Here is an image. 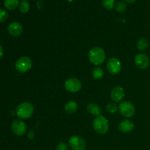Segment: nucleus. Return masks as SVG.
Returning a JSON list of instances; mask_svg holds the SVG:
<instances>
[{
	"instance_id": "11",
	"label": "nucleus",
	"mask_w": 150,
	"mask_h": 150,
	"mask_svg": "<svg viewBox=\"0 0 150 150\" xmlns=\"http://www.w3.org/2000/svg\"><path fill=\"white\" fill-rule=\"evenodd\" d=\"M7 30H8L9 34L11 36L13 37H18L23 32V26H21L20 23L17 21L11 22L10 24L8 25L7 27Z\"/></svg>"
},
{
	"instance_id": "25",
	"label": "nucleus",
	"mask_w": 150,
	"mask_h": 150,
	"mask_svg": "<svg viewBox=\"0 0 150 150\" xmlns=\"http://www.w3.org/2000/svg\"><path fill=\"white\" fill-rule=\"evenodd\" d=\"M28 138H29V139H33L34 137H35V133L33 132V130H30V131L28 133Z\"/></svg>"
},
{
	"instance_id": "4",
	"label": "nucleus",
	"mask_w": 150,
	"mask_h": 150,
	"mask_svg": "<svg viewBox=\"0 0 150 150\" xmlns=\"http://www.w3.org/2000/svg\"><path fill=\"white\" fill-rule=\"evenodd\" d=\"M118 108L120 114L126 118H131L136 113V108L134 105L130 101H122L120 103Z\"/></svg>"
},
{
	"instance_id": "7",
	"label": "nucleus",
	"mask_w": 150,
	"mask_h": 150,
	"mask_svg": "<svg viewBox=\"0 0 150 150\" xmlns=\"http://www.w3.org/2000/svg\"><path fill=\"white\" fill-rule=\"evenodd\" d=\"M107 70L111 75L119 74L122 70V63L117 57H111L107 62Z\"/></svg>"
},
{
	"instance_id": "29",
	"label": "nucleus",
	"mask_w": 150,
	"mask_h": 150,
	"mask_svg": "<svg viewBox=\"0 0 150 150\" xmlns=\"http://www.w3.org/2000/svg\"><path fill=\"white\" fill-rule=\"evenodd\" d=\"M22 1H27V0H22Z\"/></svg>"
},
{
	"instance_id": "15",
	"label": "nucleus",
	"mask_w": 150,
	"mask_h": 150,
	"mask_svg": "<svg viewBox=\"0 0 150 150\" xmlns=\"http://www.w3.org/2000/svg\"><path fill=\"white\" fill-rule=\"evenodd\" d=\"M78 103L76 101H68L64 105V111L68 114H73L77 111Z\"/></svg>"
},
{
	"instance_id": "2",
	"label": "nucleus",
	"mask_w": 150,
	"mask_h": 150,
	"mask_svg": "<svg viewBox=\"0 0 150 150\" xmlns=\"http://www.w3.org/2000/svg\"><path fill=\"white\" fill-rule=\"evenodd\" d=\"M35 108L29 102H23L19 104L16 108V114L22 120L30 118L34 114Z\"/></svg>"
},
{
	"instance_id": "9",
	"label": "nucleus",
	"mask_w": 150,
	"mask_h": 150,
	"mask_svg": "<svg viewBox=\"0 0 150 150\" xmlns=\"http://www.w3.org/2000/svg\"><path fill=\"white\" fill-rule=\"evenodd\" d=\"M11 129L16 136H22L26 133V125L23 120H16L12 122Z\"/></svg>"
},
{
	"instance_id": "24",
	"label": "nucleus",
	"mask_w": 150,
	"mask_h": 150,
	"mask_svg": "<svg viewBox=\"0 0 150 150\" xmlns=\"http://www.w3.org/2000/svg\"><path fill=\"white\" fill-rule=\"evenodd\" d=\"M69 145L64 142H60L57 146V150H68Z\"/></svg>"
},
{
	"instance_id": "28",
	"label": "nucleus",
	"mask_w": 150,
	"mask_h": 150,
	"mask_svg": "<svg viewBox=\"0 0 150 150\" xmlns=\"http://www.w3.org/2000/svg\"><path fill=\"white\" fill-rule=\"evenodd\" d=\"M67 1H68V2H70V3H71V2H73V1H75V0H67Z\"/></svg>"
},
{
	"instance_id": "8",
	"label": "nucleus",
	"mask_w": 150,
	"mask_h": 150,
	"mask_svg": "<svg viewBox=\"0 0 150 150\" xmlns=\"http://www.w3.org/2000/svg\"><path fill=\"white\" fill-rule=\"evenodd\" d=\"M68 145L73 150H85L86 147V142L83 138L79 136H73L70 138Z\"/></svg>"
},
{
	"instance_id": "16",
	"label": "nucleus",
	"mask_w": 150,
	"mask_h": 150,
	"mask_svg": "<svg viewBox=\"0 0 150 150\" xmlns=\"http://www.w3.org/2000/svg\"><path fill=\"white\" fill-rule=\"evenodd\" d=\"M137 48L141 51H144L148 48L149 46V42H148L147 39L144 37H142V38H139L137 40Z\"/></svg>"
},
{
	"instance_id": "5",
	"label": "nucleus",
	"mask_w": 150,
	"mask_h": 150,
	"mask_svg": "<svg viewBox=\"0 0 150 150\" xmlns=\"http://www.w3.org/2000/svg\"><path fill=\"white\" fill-rule=\"evenodd\" d=\"M32 67V61L29 57H22L16 61L15 67L18 72L24 73L29 71Z\"/></svg>"
},
{
	"instance_id": "18",
	"label": "nucleus",
	"mask_w": 150,
	"mask_h": 150,
	"mask_svg": "<svg viewBox=\"0 0 150 150\" xmlns=\"http://www.w3.org/2000/svg\"><path fill=\"white\" fill-rule=\"evenodd\" d=\"M92 77L95 79V80H100L103 79L104 76V71L101 67H97L92 71Z\"/></svg>"
},
{
	"instance_id": "12",
	"label": "nucleus",
	"mask_w": 150,
	"mask_h": 150,
	"mask_svg": "<svg viewBox=\"0 0 150 150\" xmlns=\"http://www.w3.org/2000/svg\"><path fill=\"white\" fill-rule=\"evenodd\" d=\"M125 92L124 89L120 86H115L111 92V99L116 103H119L122 100L123 98H125Z\"/></svg>"
},
{
	"instance_id": "26",
	"label": "nucleus",
	"mask_w": 150,
	"mask_h": 150,
	"mask_svg": "<svg viewBox=\"0 0 150 150\" xmlns=\"http://www.w3.org/2000/svg\"><path fill=\"white\" fill-rule=\"evenodd\" d=\"M3 55H4V49H3L2 46L0 45V59L3 57Z\"/></svg>"
},
{
	"instance_id": "23",
	"label": "nucleus",
	"mask_w": 150,
	"mask_h": 150,
	"mask_svg": "<svg viewBox=\"0 0 150 150\" xmlns=\"http://www.w3.org/2000/svg\"><path fill=\"white\" fill-rule=\"evenodd\" d=\"M8 18H9L8 13H7L5 10L0 9V22L3 23V22L7 21Z\"/></svg>"
},
{
	"instance_id": "27",
	"label": "nucleus",
	"mask_w": 150,
	"mask_h": 150,
	"mask_svg": "<svg viewBox=\"0 0 150 150\" xmlns=\"http://www.w3.org/2000/svg\"><path fill=\"white\" fill-rule=\"evenodd\" d=\"M126 3H128V4H133L134 3L136 0H124Z\"/></svg>"
},
{
	"instance_id": "21",
	"label": "nucleus",
	"mask_w": 150,
	"mask_h": 150,
	"mask_svg": "<svg viewBox=\"0 0 150 150\" xmlns=\"http://www.w3.org/2000/svg\"><path fill=\"white\" fill-rule=\"evenodd\" d=\"M102 4L103 7L106 10H112L115 7V0H103Z\"/></svg>"
},
{
	"instance_id": "20",
	"label": "nucleus",
	"mask_w": 150,
	"mask_h": 150,
	"mask_svg": "<svg viewBox=\"0 0 150 150\" xmlns=\"http://www.w3.org/2000/svg\"><path fill=\"white\" fill-rule=\"evenodd\" d=\"M18 9L21 13H26L30 10V4H29L27 1H22L19 4Z\"/></svg>"
},
{
	"instance_id": "13",
	"label": "nucleus",
	"mask_w": 150,
	"mask_h": 150,
	"mask_svg": "<svg viewBox=\"0 0 150 150\" xmlns=\"http://www.w3.org/2000/svg\"><path fill=\"white\" fill-rule=\"evenodd\" d=\"M118 127L119 130H120L122 133H128L134 130L135 125L131 120H125L122 121L121 122H120Z\"/></svg>"
},
{
	"instance_id": "22",
	"label": "nucleus",
	"mask_w": 150,
	"mask_h": 150,
	"mask_svg": "<svg viewBox=\"0 0 150 150\" xmlns=\"http://www.w3.org/2000/svg\"><path fill=\"white\" fill-rule=\"evenodd\" d=\"M118 110V107L117 105L114 103H108L106 106V111L107 112L111 114H115Z\"/></svg>"
},
{
	"instance_id": "19",
	"label": "nucleus",
	"mask_w": 150,
	"mask_h": 150,
	"mask_svg": "<svg viewBox=\"0 0 150 150\" xmlns=\"http://www.w3.org/2000/svg\"><path fill=\"white\" fill-rule=\"evenodd\" d=\"M115 10L116 11L118 12V13H123L127 9V3L125 1H118L115 4Z\"/></svg>"
},
{
	"instance_id": "17",
	"label": "nucleus",
	"mask_w": 150,
	"mask_h": 150,
	"mask_svg": "<svg viewBox=\"0 0 150 150\" xmlns=\"http://www.w3.org/2000/svg\"><path fill=\"white\" fill-rule=\"evenodd\" d=\"M19 2L18 0H4V5L6 9L9 10H16L17 7H18Z\"/></svg>"
},
{
	"instance_id": "6",
	"label": "nucleus",
	"mask_w": 150,
	"mask_h": 150,
	"mask_svg": "<svg viewBox=\"0 0 150 150\" xmlns=\"http://www.w3.org/2000/svg\"><path fill=\"white\" fill-rule=\"evenodd\" d=\"M81 81L77 78H70L64 82V88L66 90L71 93H76L81 89Z\"/></svg>"
},
{
	"instance_id": "10",
	"label": "nucleus",
	"mask_w": 150,
	"mask_h": 150,
	"mask_svg": "<svg viewBox=\"0 0 150 150\" xmlns=\"http://www.w3.org/2000/svg\"><path fill=\"white\" fill-rule=\"evenodd\" d=\"M135 64L140 70H146L149 65V58L146 54L139 53L136 54L134 59Z\"/></svg>"
},
{
	"instance_id": "14",
	"label": "nucleus",
	"mask_w": 150,
	"mask_h": 150,
	"mask_svg": "<svg viewBox=\"0 0 150 150\" xmlns=\"http://www.w3.org/2000/svg\"><path fill=\"white\" fill-rule=\"evenodd\" d=\"M86 109H87L88 112L92 115L96 116V117L101 115L100 107L95 103H89L86 105Z\"/></svg>"
},
{
	"instance_id": "1",
	"label": "nucleus",
	"mask_w": 150,
	"mask_h": 150,
	"mask_svg": "<svg viewBox=\"0 0 150 150\" xmlns=\"http://www.w3.org/2000/svg\"><path fill=\"white\" fill-rule=\"evenodd\" d=\"M88 57H89L90 62L95 65L102 64L105 62V58H106L105 51L99 46H95L91 48L89 54H88Z\"/></svg>"
},
{
	"instance_id": "3",
	"label": "nucleus",
	"mask_w": 150,
	"mask_h": 150,
	"mask_svg": "<svg viewBox=\"0 0 150 150\" xmlns=\"http://www.w3.org/2000/svg\"><path fill=\"white\" fill-rule=\"evenodd\" d=\"M93 128L98 134L104 135L109 130L108 120L103 115L98 116L93 121Z\"/></svg>"
}]
</instances>
